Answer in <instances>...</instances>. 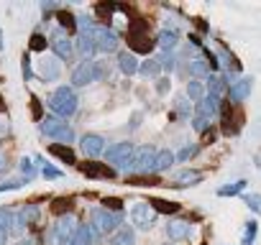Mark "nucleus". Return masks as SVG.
Listing matches in <instances>:
<instances>
[{
    "instance_id": "obj_1",
    "label": "nucleus",
    "mask_w": 261,
    "mask_h": 245,
    "mask_svg": "<svg viewBox=\"0 0 261 245\" xmlns=\"http://www.w3.org/2000/svg\"><path fill=\"white\" fill-rule=\"evenodd\" d=\"M156 148H151V146H144V148H136L134 151V156H130L120 169L123 171H128V174H141V176H146V174H154V164H156Z\"/></svg>"
},
{
    "instance_id": "obj_2",
    "label": "nucleus",
    "mask_w": 261,
    "mask_h": 245,
    "mask_svg": "<svg viewBox=\"0 0 261 245\" xmlns=\"http://www.w3.org/2000/svg\"><path fill=\"white\" fill-rule=\"evenodd\" d=\"M49 110L54 115H59L62 120L69 117V115H74V110H77V95H74V89L72 87H57L51 92V97H49Z\"/></svg>"
},
{
    "instance_id": "obj_3",
    "label": "nucleus",
    "mask_w": 261,
    "mask_h": 245,
    "mask_svg": "<svg viewBox=\"0 0 261 245\" xmlns=\"http://www.w3.org/2000/svg\"><path fill=\"white\" fill-rule=\"evenodd\" d=\"M41 133L49 136V138H57V141H64V143H72L74 141V133L72 128L62 117H44L41 120Z\"/></svg>"
},
{
    "instance_id": "obj_4",
    "label": "nucleus",
    "mask_w": 261,
    "mask_h": 245,
    "mask_svg": "<svg viewBox=\"0 0 261 245\" xmlns=\"http://www.w3.org/2000/svg\"><path fill=\"white\" fill-rule=\"evenodd\" d=\"M90 39H92V44L97 46V51H105V54H110V51H115L118 49V36H115V31L113 28H108V26H92L90 31H85Z\"/></svg>"
},
{
    "instance_id": "obj_5",
    "label": "nucleus",
    "mask_w": 261,
    "mask_h": 245,
    "mask_svg": "<svg viewBox=\"0 0 261 245\" xmlns=\"http://www.w3.org/2000/svg\"><path fill=\"white\" fill-rule=\"evenodd\" d=\"M146 31H149V28H146V23H141V21H134V23H130L128 44H130V49H134V51L149 54V51L154 49V41L149 39V34H146Z\"/></svg>"
},
{
    "instance_id": "obj_6",
    "label": "nucleus",
    "mask_w": 261,
    "mask_h": 245,
    "mask_svg": "<svg viewBox=\"0 0 261 245\" xmlns=\"http://www.w3.org/2000/svg\"><path fill=\"white\" fill-rule=\"evenodd\" d=\"M120 220H123V215H120V212H108L105 207L92 209V222L97 225V230H100V232H113V230L120 225Z\"/></svg>"
},
{
    "instance_id": "obj_7",
    "label": "nucleus",
    "mask_w": 261,
    "mask_h": 245,
    "mask_svg": "<svg viewBox=\"0 0 261 245\" xmlns=\"http://www.w3.org/2000/svg\"><path fill=\"white\" fill-rule=\"evenodd\" d=\"M77 220H74V215H64V217H59V222L54 225V237H57V242L59 245H69L72 242V237H74V232H77Z\"/></svg>"
},
{
    "instance_id": "obj_8",
    "label": "nucleus",
    "mask_w": 261,
    "mask_h": 245,
    "mask_svg": "<svg viewBox=\"0 0 261 245\" xmlns=\"http://www.w3.org/2000/svg\"><path fill=\"white\" fill-rule=\"evenodd\" d=\"M97 77H100V69L95 67V62H82V64L74 67V72H72V84H74V87H85V84L95 82Z\"/></svg>"
},
{
    "instance_id": "obj_9",
    "label": "nucleus",
    "mask_w": 261,
    "mask_h": 245,
    "mask_svg": "<svg viewBox=\"0 0 261 245\" xmlns=\"http://www.w3.org/2000/svg\"><path fill=\"white\" fill-rule=\"evenodd\" d=\"M130 215H134L136 225L144 227V230L151 227L154 220H156V209L151 207V202H136V204H134V212H130Z\"/></svg>"
},
{
    "instance_id": "obj_10",
    "label": "nucleus",
    "mask_w": 261,
    "mask_h": 245,
    "mask_svg": "<svg viewBox=\"0 0 261 245\" xmlns=\"http://www.w3.org/2000/svg\"><path fill=\"white\" fill-rule=\"evenodd\" d=\"M134 146L130 143H115V146H110L108 151H105V161L108 164H118V166H123L130 156H134Z\"/></svg>"
},
{
    "instance_id": "obj_11",
    "label": "nucleus",
    "mask_w": 261,
    "mask_h": 245,
    "mask_svg": "<svg viewBox=\"0 0 261 245\" xmlns=\"http://www.w3.org/2000/svg\"><path fill=\"white\" fill-rule=\"evenodd\" d=\"M80 171H82L85 176H90V179H113V176H115V171H113L110 166H105V164H97V161L82 164V166H80Z\"/></svg>"
},
{
    "instance_id": "obj_12",
    "label": "nucleus",
    "mask_w": 261,
    "mask_h": 245,
    "mask_svg": "<svg viewBox=\"0 0 261 245\" xmlns=\"http://www.w3.org/2000/svg\"><path fill=\"white\" fill-rule=\"evenodd\" d=\"M80 146H82V151L87 156H100L105 151V138L102 136H95V133H87V136H82Z\"/></svg>"
},
{
    "instance_id": "obj_13",
    "label": "nucleus",
    "mask_w": 261,
    "mask_h": 245,
    "mask_svg": "<svg viewBox=\"0 0 261 245\" xmlns=\"http://www.w3.org/2000/svg\"><path fill=\"white\" fill-rule=\"evenodd\" d=\"M51 49H54V54H57V59H69V54H72V41L67 39V36H54V41H51Z\"/></svg>"
},
{
    "instance_id": "obj_14",
    "label": "nucleus",
    "mask_w": 261,
    "mask_h": 245,
    "mask_svg": "<svg viewBox=\"0 0 261 245\" xmlns=\"http://www.w3.org/2000/svg\"><path fill=\"white\" fill-rule=\"evenodd\" d=\"M218 102H220V100H215V97L205 95V97H202V100L197 102V115H200V117H207V120H210V117H213V115L218 112Z\"/></svg>"
},
{
    "instance_id": "obj_15",
    "label": "nucleus",
    "mask_w": 261,
    "mask_h": 245,
    "mask_svg": "<svg viewBox=\"0 0 261 245\" xmlns=\"http://www.w3.org/2000/svg\"><path fill=\"white\" fill-rule=\"evenodd\" d=\"M248 92H251V77H248V79H238V82L230 87V92H228V95H230V100H233V102H241V100H246V97H248Z\"/></svg>"
},
{
    "instance_id": "obj_16",
    "label": "nucleus",
    "mask_w": 261,
    "mask_h": 245,
    "mask_svg": "<svg viewBox=\"0 0 261 245\" xmlns=\"http://www.w3.org/2000/svg\"><path fill=\"white\" fill-rule=\"evenodd\" d=\"M57 77H59V59H44L41 62V79L51 82Z\"/></svg>"
},
{
    "instance_id": "obj_17",
    "label": "nucleus",
    "mask_w": 261,
    "mask_h": 245,
    "mask_svg": "<svg viewBox=\"0 0 261 245\" xmlns=\"http://www.w3.org/2000/svg\"><path fill=\"white\" fill-rule=\"evenodd\" d=\"M49 151L59 159V161H64V164H77V156H74V151L69 148V146H59V143H51L49 146Z\"/></svg>"
},
{
    "instance_id": "obj_18",
    "label": "nucleus",
    "mask_w": 261,
    "mask_h": 245,
    "mask_svg": "<svg viewBox=\"0 0 261 245\" xmlns=\"http://www.w3.org/2000/svg\"><path fill=\"white\" fill-rule=\"evenodd\" d=\"M118 67H120V72H123V74H136V72L141 69V64L136 62V56H134V54H120Z\"/></svg>"
},
{
    "instance_id": "obj_19",
    "label": "nucleus",
    "mask_w": 261,
    "mask_h": 245,
    "mask_svg": "<svg viewBox=\"0 0 261 245\" xmlns=\"http://www.w3.org/2000/svg\"><path fill=\"white\" fill-rule=\"evenodd\" d=\"M69 245H92V227L90 225H80Z\"/></svg>"
},
{
    "instance_id": "obj_20",
    "label": "nucleus",
    "mask_w": 261,
    "mask_h": 245,
    "mask_svg": "<svg viewBox=\"0 0 261 245\" xmlns=\"http://www.w3.org/2000/svg\"><path fill=\"white\" fill-rule=\"evenodd\" d=\"M167 232H169V237H172V240H182V237H187V235H190V225H187V222H182V220H177V222H172V225L167 227Z\"/></svg>"
},
{
    "instance_id": "obj_21",
    "label": "nucleus",
    "mask_w": 261,
    "mask_h": 245,
    "mask_svg": "<svg viewBox=\"0 0 261 245\" xmlns=\"http://www.w3.org/2000/svg\"><path fill=\"white\" fill-rule=\"evenodd\" d=\"M136 237H134V230L130 227H120L115 235H113V245H134Z\"/></svg>"
},
{
    "instance_id": "obj_22",
    "label": "nucleus",
    "mask_w": 261,
    "mask_h": 245,
    "mask_svg": "<svg viewBox=\"0 0 261 245\" xmlns=\"http://www.w3.org/2000/svg\"><path fill=\"white\" fill-rule=\"evenodd\" d=\"M172 164H174V154H172V151H159V154H156V164H154V174L169 169Z\"/></svg>"
},
{
    "instance_id": "obj_23",
    "label": "nucleus",
    "mask_w": 261,
    "mask_h": 245,
    "mask_svg": "<svg viewBox=\"0 0 261 245\" xmlns=\"http://www.w3.org/2000/svg\"><path fill=\"white\" fill-rule=\"evenodd\" d=\"M156 41H159V46H162V49L169 54V51L177 46V34H174V31H162Z\"/></svg>"
},
{
    "instance_id": "obj_24",
    "label": "nucleus",
    "mask_w": 261,
    "mask_h": 245,
    "mask_svg": "<svg viewBox=\"0 0 261 245\" xmlns=\"http://www.w3.org/2000/svg\"><path fill=\"white\" fill-rule=\"evenodd\" d=\"M151 207H154L156 212H167V215L179 212V204H177V202H167V199H151Z\"/></svg>"
},
{
    "instance_id": "obj_25",
    "label": "nucleus",
    "mask_w": 261,
    "mask_h": 245,
    "mask_svg": "<svg viewBox=\"0 0 261 245\" xmlns=\"http://www.w3.org/2000/svg\"><path fill=\"white\" fill-rule=\"evenodd\" d=\"M200 179H202V174L200 171H190V169H185V171L177 174V181L179 184H197Z\"/></svg>"
},
{
    "instance_id": "obj_26",
    "label": "nucleus",
    "mask_w": 261,
    "mask_h": 245,
    "mask_svg": "<svg viewBox=\"0 0 261 245\" xmlns=\"http://www.w3.org/2000/svg\"><path fill=\"white\" fill-rule=\"evenodd\" d=\"M80 51H82V56H92V54L97 51V46L92 44V39H90L87 34L80 36Z\"/></svg>"
},
{
    "instance_id": "obj_27",
    "label": "nucleus",
    "mask_w": 261,
    "mask_h": 245,
    "mask_svg": "<svg viewBox=\"0 0 261 245\" xmlns=\"http://www.w3.org/2000/svg\"><path fill=\"white\" fill-rule=\"evenodd\" d=\"M243 187H246V181H236V184H230V187H220L218 194H220V197H236V194L243 192Z\"/></svg>"
},
{
    "instance_id": "obj_28",
    "label": "nucleus",
    "mask_w": 261,
    "mask_h": 245,
    "mask_svg": "<svg viewBox=\"0 0 261 245\" xmlns=\"http://www.w3.org/2000/svg\"><path fill=\"white\" fill-rule=\"evenodd\" d=\"M190 72H192L195 77H207V64H205V59H192V62H190Z\"/></svg>"
},
{
    "instance_id": "obj_29",
    "label": "nucleus",
    "mask_w": 261,
    "mask_h": 245,
    "mask_svg": "<svg viewBox=\"0 0 261 245\" xmlns=\"http://www.w3.org/2000/svg\"><path fill=\"white\" fill-rule=\"evenodd\" d=\"M159 69H162V64H159V62H144L139 72H141L144 77H156V74H159Z\"/></svg>"
},
{
    "instance_id": "obj_30",
    "label": "nucleus",
    "mask_w": 261,
    "mask_h": 245,
    "mask_svg": "<svg viewBox=\"0 0 261 245\" xmlns=\"http://www.w3.org/2000/svg\"><path fill=\"white\" fill-rule=\"evenodd\" d=\"M57 21H59L67 31H74V26H77L74 18H72V13H67V11H59V13H57Z\"/></svg>"
},
{
    "instance_id": "obj_31",
    "label": "nucleus",
    "mask_w": 261,
    "mask_h": 245,
    "mask_svg": "<svg viewBox=\"0 0 261 245\" xmlns=\"http://www.w3.org/2000/svg\"><path fill=\"white\" fill-rule=\"evenodd\" d=\"M210 97H215V100H220V95H223V79H218V77H210V92H207Z\"/></svg>"
},
{
    "instance_id": "obj_32",
    "label": "nucleus",
    "mask_w": 261,
    "mask_h": 245,
    "mask_svg": "<svg viewBox=\"0 0 261 245\" xmlns=\"http://www.w3.org/2000/svg\"><path fill=\"white\" fill-rule=\"evenodd\" d=\"M253 240H256V222L251 220L246 225V232H243V245H253Z\"/></svg>"
},
{
    "instance_id": "obj_33",
    "label": "nucleus",
    "mask_w": 261,
    "mask_h": 245,
    "mask_svg": "<svg viewBox=\"0 0 261 245\" xmlns=\"http://www.w3.org/2000/svg\"><path fill=\"white\" fill-rule=\"evenodd\" d=\"M29 46H31V51H44V49H46V39H44L41 34H34Z\"/></svg>"
},
{
    "instance_id": "obj_34",
    "label": "nucleus",
    "mask_w": 261,
    "mask_h": 245,
    "mask_svg": "<svg viewBox=\"0 0 261 245\" xmlns=\"http://www.w3.org/2000/svg\"><path fill=\"white\" fill-rule=\"evenodd\" d=\"M187 95H190L192 100H202V82H190Z\"/></svg>"
},
{
    "instance_id": "obj_35",
    "label": "nucleus",
    "mask_w": 261,
    "mask_h": 245,
    "mask_svg": "<svg viewBox=\"0 0 261 245\" xmlns=\"http://www.w3.org/2000/svg\"><path fill=\"white\" fill-rule=\"evenodd\" d=\"M0 227H6V230L13 227V215H11V209H0Z\"/></svg>"
},
{
    "instance_id": "obj_36",
    "label": "nucleus",
    "mask_w": 261,
    "mask_h": 245,
    "mask_svg": "<svg viewBox=\"0 0 261 245\" xmlns=\"http://www.w3.org/2000/svg\"><path fill=\"white\" fill-rule=\"evenodd\" d=\"M41 174H44V179H59V176H62V171L51 169L46 161H41Z\"/></svg>"
},
{
    "instance_id": "obj_37",
    "label": "nucleus",
    "mask_w": 261,
    "mask_h": 245,
    "mask_svg": "<svg viewBox=\"0 0 261 245\" xmlns=\"http://www.w3.org/2000/svg\"><path fill=\"white\" fill-rule=\"evenodd\" d=\"M243 199H246V204H248L253 212H261V197H258V194H246Z\"/></svg>"
},
{
    "instance_id": "obj_38",
    "label": "nucleus",
    "mask_w": 261,
    "mask_h": 245,
    "mask_svg": "<svg viewBox=\"0 0 261 245\" xmlns=\"http://www.w3.org/2000/svg\"><path fill=\"white\" fill-rule=\"evenodd\" d=\"M102 204H105V209H115V212H120V207H123V202L115 199V197H105Z\"/></svg>"
},
{
    "instance_id": "obj_39",
    "label": "nucleus",
    "mask_w": 261,
    "mask_h": 245,
    "mask_svg": "<svg viewBox=\"0 0 261 245\" xmlns=\"http://www.w3.org/2000/svg\"><path fill=\"white\" fill-rule=\"evenodd\" d=\"M95 11H97V16H100V18H105V21H110V13L115 11V6H110V3H108V6H97Z\"/></svg>"
},
{
    "instance_id": "obj_40",
    "label": "nucleus",
    "mask_w": 261,
    "mask_h": 245,
    "mask_svg": "<svg viewBox=\"0 0 261 245\" xmlns=\"http://www.w3.org/2000/svg\"><path fill=\"white\" fill-rule=\"evenodd\" d=\"M207 126H210V120H207V117H200V115H197V117L192 120V128H195V131H200V133H202Z\"/></svg>"
},
{
    "instance_id": "obj_41",
    "label": "nucleus",
    "mask_w": 261,
    "mask_h": 245,
    "mask_svg": "<svg viewBox=\"0 0 261 245\" xmlns=\"http://www.w3.org/2000/svg\"><path fill=\"white\" fill-rule=\"evenodd\" d=\"M21 72H23V79H26V82L34 77V74H31V59H29V56H23V62H21Z\"/></svg>"
},
{
    "instance_id": "obj_42",
    "label": "nucleus",
    "mask_w": 261,
    "mask_h": 245,
    "mask_svg": "<svg viewBox=\"0 0 261 245\" xmlns=\"http://www.w3.org/2000/svg\"><path fill=\"white\" fill-rule=\"evenodd\" d=\"M69 204H72V199H57V202H54V207H51V209H54V212H57V215H62V212H64V209H69Z\"/></svg>"
},
{
    "instance_id": "obj_43",
    "label": "nucleus",
    "mask_w": 261,
    "mask_h": 245,
    "mask_svg": "<svg viewBox=\"0 0 261 245\" xmlns=\"http://www.w3.org/2000/svg\"><path fill=\"white\" fill-rule=\"evenodd\" d=\"M21 171H23V176H26V179H31V176H34V166H31V161H29V159H23V161H21Z\"/></svg>"
},
{
    "instance_id": "obj_44",
    "label": "nucleus",
    "mask_w": 261,
    "mask_h": 245,
    "mask_svg": "<svg viewBox=\"0 0 261 245\" xmlns=\"http://www.w3.org/2000/svg\"><path fill=\"white\" fill-rule=\"evenodd\" d=\"M159 64H162V67H164V69L169 72V69L174 67V56H172V54H164V56L159 59Z\"/></svg>"
},
{
    "instance_id": "obj_45",
    "label": "nucleus",
    "mask_w": 261,
    "mask_h": 245,
    "mask_svg": "<svg viewBox=\"0 0 261 245\" xmlns=\"http://www.w3.org/2000/svg\"><path fill=\"white\" fill-rule=\"evenodd\" d=\"M23 181H6V184H0V192H11V189H18Z\"/></svg>"
},
{
    "instance_id": "obj_46",
    "label": "nucleus",
    "mask_w": 261,
    "mask_h": 245,
    "mask_svg": "<svg viewBox=\"0 0 261 245\" xmlns=\"http://www.w3.org/2000/svg\"><path fill=\"white\" fill-rule=\"evenodd\" d=\"M31 102H34V117L41 120V102H39V97H31Z\"/></svg>"
},
{
    "instance_id": "obj_47",
    "label": "nucleus",
    "mask_w": 261,
    "mask_h": 245,
    "mask_svg": "<svg viewBox=\"0 0 261 245\" xmlns=\"http://www.w3.org/2000/svg\"><path fill=\"white\" fill-rule=\"evenodd\" d=\"M192 154H195V148H182V151H179V156H177V159H179V161H187V159H190V156H192Z\"/></svg>"
},
{
    "instance_id": "obj_48",
    "label": "nucleus",
    "mask_w": 261,
    "mask_h": 245,
    "mask_svg": "<svg viewBox=\"0 0 261 245\" xmlns=\"http://www.w3.org/2000/svg\"><path fill=\"white\" fill-rule=\"evenodd\" d=\"M8 171V159H6V154L0 151V174H6Z\"/></svg>"
},
{
    "instance_id": "obj_49",
    "label": "nucleus",
    "mask_w": 261,
    "mask_h": 245,
    "mask_svg": "<svg viewBox=\"0 0 261 245\" xmlns=\"http://www.w3.org/2000/svg\"><path fill=\"white\" fill-rule=\"evenodd\" d=\"M6 240H8V230L0 227V245H6Z\"/></svg>"
},
{
    "instance_id": "obj_50",
    "label": "nucleus",
    "mask_w": 261,
    "mask_h": 245,
    "mask_svg": "<svg viewBox=\"0 0 261 245\" xmlns=\"http://www.w3.org/2000/svg\"><path fill=\"white\" fill-rule=\"evenodd\" d=\"M6 136V122H0V138Z\"/></svg>"
},
{
    "instance_id": "obj_51",
    "label": "nucleus",
    "mask_w": 261,
    "mask_h": 245,
    "mask_svg": "<svg viewBox=\"0 0 261 245\" xmlns=\"http://www.w3.org/2000/svg\"><path fill=\"white\" fill-rule=\"evenodd\" d=\"M0 110H6V102H3V95H0Z\"/></svg>"
},
{
    "instance_id": "obj_52",
    "label": "nucleus",
    "mask_w": 261,
    "mask_h": 245,
    "mask_svg": "<svg viewBox=\"0 0 261 245\" xmlns=\"http://www.w3.org/2000/svg\"><path fill=\"white\" fill-rule=\"evenodd\" d=\"M18 245H34V242H31V240H21Z\"/></svg>"
},
{
    "instance_id": "obj_53",
    "label": "nucleus",
    "mask_w": 261,
    "mask_h": 245,
    "mask_svg": "<svg viewBox=\"0 0 261 245\" xmlns=\"http://www.w3.org/2000/svg\"><path fill=\"white\" fill-rule=\"evenodd\" d=\"M0 46H3V34H0Z\"/></svg>"
}]
</instances>
